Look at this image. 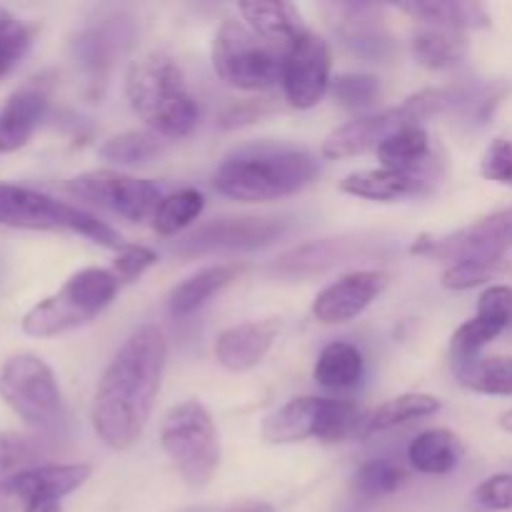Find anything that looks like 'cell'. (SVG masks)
Here are the masks:
<instances>
[{
	"label": "cell",
	"instance_id": "cell-18",
	"mask_svg": "<svg viewBox=\"0 0 512 512\" xmlns=\"http://www.w3.org/2000/svg\"><path fill=\"white\" fill-rule=\"evenodd\" d=\"M240 13H243V23L260 40H265L280 58L293 48V43L300 35L308 33L300 10L293 3H283V0H273V3H243L240 5Z\"/></svg>",
	"mask_w": 512,
	"mask_h": 512
},
{
	"label": "cell",
	"instance_id": "cell-25",
	"mask_svg": "<svg viewBox=\"0 0 512 512\" xmlns=\"http://www.w3.org/2000/svg\"><path fill=\"white\" fill-rule=\"evenodd\" d=\"M380 165L388 170H398V173L418 175L423 178V170L428 168L430 158V135L423 125H408V128L398 130L390 135L378 150Z\"/></svg>",
	"mask_w": 512,
	"mask_h": 512
},
{
	"label": "cell",
	"instance_id": "cell-12",
	"mask_svg": "<svg viewBox=\"0 0 512 512\" xmlns=\"http://www.w3.org/2000/svg\"><path fill=\"white\" fill-rule=\"evenodd\" d=\"M330 73H333V53L328 40L308 30L283 55L280 83H283L285 100L298 110L315 108L330 90L333 83Z\"/></svg>",
	"mask_w": 512,
	"mask_h": 512
},
{
	"label": "cell",
	"instance_id": "cell-16",
	"mask_svg": "<svg viewBox=\"0 0 512 512\" xmlns=\"http://www.w3.org/2000/svg\"><path fill=\"white\" fill-rule=\"evenodd\" d=\"M283 320L263 318L233 325L215 340V360L228 373H248L258 368L280 335Z\"/></svg>",
	"mask_w": 512,
	"mask_h": 512
},
{
	"label": "cell",
	"instance_id": "cell-8",
	"mask_svg": "<svg viewBox=\"0 0 512 512\" xmlns=\"http://www.w3.org/2000/svg\"><path fill=\"white\" fill-rule=\"evenodd\" d=\"M213 70L225 85L238 90H263L280 80L283 58L260 40L243 20H223L210 50Z\"/></svg>",
	"mask_w": 512,
	"mask_h": 512
},
{
	"label": "cell",
	"instance_id": "cell-22",
	"mask_svg": "<svg viewBox=\"0 0 512 512\" xmlns=\"http://www.w3.org/2000/svg\"><path fill=\"white\" fill-rule=\"evenodd\" d=\"M243 270V265L238 263H220L198 270L195 275L185 278L183 283L175 285L173 293H170V315H173V318H188V315H193L195 310L203 308L215 293H220V290L228 288L233 280H238V275L243 273Z\"/></svg>",
	"mask_w": 512,
	"mask_h": 512
},
{
	"label": "cell",
	"instance_id": "cell-2",
	"mask_svg": "<svg viewBox=\"0 0 512 512\" xmlns=\"http://www.w3.org/2000/svg\"><path fill=\"white\" fill-rule=\"evenodd\" d=\"M318 173V158L303 148H255L225 158L213 185L238 203H273L308 188Z\"/></svg>",
	"mask_w": 512,
	"mask_h": 512
},
{
	"label": "cell",
	"instance_id": "cell-9",
	"mask_svg": "<svg viewBox=\"0 0 512 512\" xmlns=\"http://www.w3.org/2000/svg\"><path fill=\"white\" fill-rule=\"evenodd\" d=\"M410 255L448 260L450 265L463 263V260H480L505 273L512 265V208L485 215L455 233L420 235L410 245Z\"/></svg>",
	"mask_w": 512,
	"mask_h": 512
},
{
	"label": "cell",
	"instance_id": "cell-41",
	"mask_svg": "<svg viewBox=\"0 0 512 512\" xmlns=\"http://www.w3.org/2000/svg\"><path fill=\"white\" fill-rule=\"evenodd\" d=\"M478 315L498 323L503 330H512V288L493 285L478 300Z\"/></svg>",
	"mask_w": 512,
	"mask_h": 512
},
{
	"label": "cell",
	"instance_id": "cell-35",
	"mask_svg": "<svg viewBox=\"0 0 512 512\" xmlns=\"http://www.w3.org/2000/svg\"><path fill=\"white\" fill-rule=\"evenodd\" d=\"M33 35L35 30L28 23L0 5V80L8 78L15 65L23 60L33 43Z\"/></svg>",
	"mask_w": 512,
	"mask_h": 512
},
{
	"label": "cell",
	"instance_id": "cell-24",
	"mask_svg": "<svg viewBox=\"0 0 512 512\" xmlns=\"http://www.w3.org/2000/svg\"><path fill=\"white\" fill-rule=\"evenodd\" d=\"M408 460L423 475H448L463 460V443L448 428H430L410 443Z\"/></svg>",
	"mask_w": 512,
	"mask_h": 512
},
{
	"label": "cell",
	"instance_id": "cell-37",
	"mask_svg": "<svg viewBox=\"0 0 512 512\" xmlns=\"http://www.w3.org/2000/svg\"><path fill=\"white\" fill-rule=\"evenodd\" d=\"M35 458H38V448L33 440L20 433L0 430V483L23 470L35 468Z\"/></svg>",
	"mask_w": 512,
	"mask_h": 512
},
{
	"label": "cell",
	"instance_id": "cell-7",
	"mask_svg": "<svg viewBox=\"0 0 512 512\" xmlns=\"http://www.w3.org/2000/svg\"><path fill=\"white\" fill-rule=\"evenodd\" d=\"M160 445L188 485L203 488L213 480L220 465V438L203 403L185 400L173 405L160 425Z\"/></svg>",
	"mask_w": 512,
	"mask_h": 512
},
{
	"label": "cell",
	"instance_id": "cell-20",
	"mask_svg": "<svg viewBox=\"0 0 512 512\" xmlns=\"http://www.w3.org/2000/svg\"><path fill=\"white\" fill-rule=\"evenodd\" d=\"M320 408H323V398L318 395H300V398L288 400L283 408L263 420L260 438L268 445H290L315 438Z\"/></svg>",
	"mask_w": 512,
	"mask_h": 512
},
{
	"label": "cell",
	"instance_id": "cell-26",
	"mask_svg": "<svg viewBox=\"0 0 512 512\" xmlns=\"http://www.w3.org/2000/svg\"><path fill=\"white\" fill-rule=\"evenodd\" d=\"M363 373V355L353 343H345V340L325 345L313 368L315 383L325 390H353L363 380Z\"/></svg>",
	"mask_w": 512,
	"mask_h": 512
},
{
	"label": "cell",
	"instance_id": "cell-31",
	"mask_svg": "<svg viewBox=\"0 0 512 512\" xmlns=\"http://www.w3.org/2000/svg\"><path fill=\"white\" fill-rule=\"evenodd\" d=\"M205 208V198L200 190L183 188L175 193L163 195L158 210L153 215V228L158 235H178L188 225L200 218Z\"/></svg>",
	"mask_w": 512,
	"mask_h": 512
},
{
	"label": "cell",
	"instance_id": "cell-28",
	"mask_svg": "<svg viewBox=\"0 0 512 512\" xmlns=\"http://www.w3.org/2000/svg\"><path fill=\"white\" fill-rule=\"evenodd\" d=\"M455 378L460 385L480 395H505L512 398V358L510 355H488L465 365H455Z\"/></svg>",
	"mask_w": 512,
	"mask_h": 512
},
{
	"label": "cell",
	"instance_id": "cell-45",
	"mask_svg": "<svg viewBox=\"0 0 512 512\" xmlns=\"http://www.w3.org/2000/svg\"><path fill=\"white\" fill-rule=\"evenodd\" d=\"M228 512H275L273 505L263 503V500H248V503L233 505Z\"/></svg>",
	"mask_w": 512,
	"mask_h": 512
},
{
	"label": "cell",
	"instance_id": "cell-21",
	"mask_svg": "<svg viewBox=\"0 0 512 512\" xmlns=\"http://www.w3.org/2000/svg\"><path fill=\"white\" fill-rule=\"evenodd\" d=\"M423 178L388 168L355 170L340 180V193L353 195V198L375 200V203H395V200L410 198V195L423 193Z\"/></svg>",
	"mask_w": 512,
	"mask_h": 512
},
{
	"label": "cell",
	"instance_id": "cell-38",
	"mask_svg": "<svg viewBox=\"0 0 512 512\" xmlns=\"http://www.w3.org/2000/svg\"><path fill=\"white\" fill-rule=\"evenodd\" d=\"M500 270L490 263H480V260H463V263L448 265L443 273V288L448 290H470L478 285L488 283Z\"/></svg>",
	"mask_w": 512,
	"mask_h": 512
},
{
	"label": "cell",
	"instance_id": "cell-11",
	"mask_svg": "<svg viewBox=\"0 0 512 512\" xmlns=\"http://www.w3.org/2000/svg\"><path fill=\"white\" fill-rule=\"evenodd\" d=\"M68 190L80 200L110 210L130 223L153 220L163 193L155 183L118 170H88L68 180Z\"/></svg>",
	"mask_w": 512,
	"mask_h": 512
},
{
	"label": "cell",
	"instance_id": "cell-13",
	"mask_svg": "<svg viewBox=\"0 0 512 512\" xmlns=\"http://www.w3.org/2000/svg\"><path fill=\"white\" fill-rule=\"evenodd\" d=\"M90 473L93 468L83 463H50L23 470L0 483V512H23L38 498H68L90 478Z\"/></svg>",
	"mask_w": 512,
	"mask_h": 512
},
{
	"label": "cell",
	"instance_id": "cell-23",
	"mask_svg": "<svg viewBox=\"0 0 512 512\" xmlns=\"http://www.w3.org/2000/svg\"><path fill=\"white\" fill-rule=\"evenodd\" d=\"M398 10L410 18L423 20L430 28L440 30H483L490 25V15L485 5L465 3V0H415V3L398 5Z\"/></svg>",
	"mask_w": 512,
	"mask_h": 512
},
{
	"label": "cell",
	"instance_id": "cell-33",
	"mask_svg": "<svg viewBox=\"0 0 512 512\" xmlns=\"http://www.w3.org/2000/svg\"><path fill=\"white\" fill-rule=\"evenodd\" d=\"M353 480L355 490L363 498H383V495H390L398 488H403V483L408 480V470L395 458H375L360 465Z\"/></svg>",
	"mask_w": 512,
	"mask_h": 512
},
{
	"label": "cell",
	"instance_id": "cell-10",
	"mask_svg": "<svg viewBox=\"0 0 512 512\" xmlns=\"http://www.w3.org/2000/svg\"><path fill=\"white\" fill-rule=\"evenodd\" d=\"M0 400L30 428H50L60 418L58 380L38 355L20 353L0 365Z\"/></svg>",
	"mask_w": 512,
	"mask_h": 512
},
{
	"label": "cell",
	"instance_id": "cell-6",
	"mask_svg": "<svg viewBox=\"0 0 512 512\" xmlns=\"http://www.w3.org/2000/svg\"><path fill=\"white\" fill-rule=\"evenodd\" d=\"M0 228L45 230V233H73L93 240L108 250H123L118 230L75 205L55 200L40 190L15 183H0Z\"/></svg>",
	"mask_w": 512,
	"mask_h": 512
},
{
	"label": "cell",
	"instance_id": "cell-43",
	"mask_svg": "<svg viewBox=\"0 0 512 512\" xmlns=\"http://www.w3.org/2000/svg\"><path fill=\"white\" fill-rule=\"evenodd\" d=\"M273 110V103L268 98L260 100H243V103L230 105L223 113V128H238V125H248L260 120Z\"/></svg>",
	"mask_w": 512,
	"mask_h": 512
},
{
	"label": "cell",
	"instance_id": "cell-30",
	"mask_svg": "<svg viewBox=\"0 0 512 512\" xmlns=\"http://www.w3.org/2000/svg\"><path fill=\"white\" fill-rule=\"evenodd\" d=\"M163 153V140L150 130H125L100 145V158L113 165H145Z\"/></svg>",
	"mask_w": 512,
	"mask_h": 512
},
{
	"label": "cell",
	"instance_id": "cell-5",
	"mask_svg": "<svg viewBox=\"0 0 512 512\" xmlns=\"http://www.w3.org/2000/svg\"><path fill=\"white\" fill-rule=\"evenodd\" d=\"M455 103V88H428L405 98L400 105L385 108L380 113L360 115L350 123L335 128L328 138L323 140V158L343 160L365 155L370 150H378L385 140L408 125H423L433 115L448 113Z\"/></svg>",
	"mask_w": 512,
	"mask_h": 512
},
{
	"label": "cell",
	"instance_id": "cell-44",
	"mask_svg": "<svg viewBox=\"0 0 512 512\" xmlns=\"http://www.w3.org/2000/svg\"><path fill=\"white\" fill-rule=\"evenodd\" d=\"M23 512H60V500L55 498H38L28 505Z\"/></svg>",
	"mask_w": 512,
	"mask_h": 512
},
{
	"label": "cell",
	"instance_id": "cell-14",
	"mask_svg": "<svg viewBox=\"0 0 512 512\" xmlns=\"http://www.w3.org/2000/svg\"><path fill=\"white\" fill-rule=\"evenodd\" d=\"M283 218H215L180 243V253L200 255L213 250H255L275 243L285 233Z\"/></svg>",
	"mask_w": 512,
	"mask_h": 512
},
{
	"label": "cell",
	"instance_id": "cell-3",
	"mask_svg": "<svg viewBox=\"0 0 512 512\" xmlns=\"http://www.w3.org/2000/svg\"><path fill=\"white\" fill-rule=\"evenodd\" d=\"M125 95L133 113L160 138H188L200 118L180 65L170 55L153 53L135 60L125 78Z\"/></svg>",
	"mask_w": 512,
	"mask_h": 512
},
{
	"label": "cell",
	"instance_id": "cell-15",
	"mask_svg": "<svg viewBox=\"0 0 512 512\" xmlns=\"http://www.w3.org/2000/svg\"><path fill=\"white\" fill-rule=\"evenodd\" d=\"M388 283L390 275L385 270H355L343 275L315 295L313 318L320 325L350 323L383 295Z\"/></svg>",
	"mask_w": 512,
	"mask_h": 512
},
{
	"label": "cell",
	"instance_id": "cell-34",
	"mask_svg": "<svg viewBox=\"0 0 512 512\" xmlns=\"http://www.w3.org/2000/svg\"><path fill=\"white\" fill-rule=\"evenodd\" d=\"M503 333L505 330L498 323H493L488 318H480V315H475L473 320L460 325L453 333V338H450V363H453V368L480 358V350Z\"/></svg>",
	"mask_w": 512,
	"mask_h": 512
},
{
	"label": "cell",
	"instance_id": "cell-17",
	"mask_svg": "<svg viewBox=\"0 0 512 512\" xmlns=\"http://www.w3.org/2000/svg\"><path fill=\"white\" fill-rule=\"evenodd\" d=\"M50 88L43 78L20 85L0 105V155L15 153L33 138L35 128L48 110Z\"/></svg>",
	"mask_w": 512,
	"mask_h": 512
},
{
	"label": "cell",
	"instance_id": "cell-29",
	"mask_svg": "<svg viewBox=\"0 0 512 512\" xmlns=\"http://www.w3.org/2000/svg\"><path fill=\"white\" fill-rule=\"evenodd\" d=\"M468 55V40L455 30L428 28L413 38V58L430 70H448Z\"/></svg>",
	"mask_w": 512,
	"mask_h": 512
},
{
	"label": "cell",
	"instance_id": "cell-19",
	"mask_svg": "<svg viewBox=\"0 0 512 512\" xmlns=\"http://www.w3.org/2000/svg\"><path fill=\"white\" fill-rule=\"evenodd\" d=\"M365 240L360 238H320L310 243L293 248L275 263V270L283 275H315L335 268V265L350 263L360 255V245Z\"/></svg>",
	"mask_w": 512,
	"mask_h": 512
},
{
	"label": "cell",
	"instance_id": "cell-4",
	"mask_svg": "<svg viewBox=\"0 0 512 512\" xmlns=\"http://www.w3.org/2000/svg\"><path fill=\"white\" fill-rule=\"evenodd\" d=\"M120 280L105 268H83L70 275L53 295L23 315V333L30 338H55L98 318L118 295Z\"/></svg>",
	"mask_w": 512,
	"mask_h": 512
},
{
	"label": "cell",
	"instance_id": "cell-40",
	"mask_svg": "<svg viewBox=\"0 0 512 512\" xmlns=\"http://www.w3.org/2000/svg\"><path fill=\"white\" fill-rule=\"evenodd\" d=\"M155 263H158V253L153 248H145V245H125L118 253V258L113 260L110 273L120 283H133L140 275H145V270L153 268Z\"/></svg>",
	"mask_w": 512,
	"mask_h": 512
},
{
	"label": "cell",
	"instance_id": "cell-39",
	"mask_svg": "<svg viewBox=\"0 0 512 512\" xmlns=\"http://www.w3.org/2000/svg\"><path fill=\"white\" fill-rule=\"evenodd\" d=\"M480 175L490 183L512 188V140L495 138L480 160Z\"/></svg>",
	"mask_w": 512,
	"mask_h": 512
},
{
	"label": "cell",
	"instance_id": "cell-27",
	"mask_svg": "<svg viewBox=\"0 0 512 512\" xmlns=\"http://www.w3.org/2000/svg\"><path fill=\"white\" fill-rule=\"evenodd\" d=\"M440 398L430 393H403L398 398L388 400V403L380 405L368 420H365V435L375 433H388V430L400 428V425H408L413 420L430 418L440 410Z\"/></svg>",
	"mask_w": 512,
	"mask_h": 512
},
{
	"label": "cell",
	"instance_id": "cell-1",
	"mask_svg": "<svg viewBox=\"0 0 512 512\" xmlns=\"http://www.w3.org/2000/svg\"><path fill=\"white\" fill-rule=\"evenodd\" d=\"M168 343L158 325L135 330L105 373L100 375L93 400V428L110 450H128L143 435L160 380H163Z\"/></svg>",
	"mask_w": 512,
	"mask_h": 512
},
{
	"label": "cell",
	"instance_id": "cell-32",
	"mask_svg": "<svg viewBox=\"0 0 512 512\" xmlns=\"http://www.w3.org/2000/svg\"><path fill=\"white\" fill-rule=\"evenodd\" d=\"M360 423L365 425L363 413L350 400L323 398V408L318 415V428H315V440L320 443H343L358 433Z\"/></svg>",
	"mask_w": 512,
	"mask_h": 512
},
{
	"label": "cell",
	"instance_id": "cell-42",
	"mask_svg": "<svg viewBox=\"0 0 512 512\" xmlns=\"http://www.w3.org/2000/svg\"><path fill=\"white\" fill-rule=\"evenodd\" d=\"M475 503L485 510H512V475L498 473L475 488Z\"/></svg>",
	"mask_w": 512,
	"mask_h": 512
},
{
	"label": "cell",
	"instance_id": "cell-46",
	"mask_svg": "<svg viewBox=\"0 0 512 512\" xmlns=\"http://www.w3.org/2000/svg\"><path fill=\"white\" fill-rule=\"evenodd\" d=\"M500 428H503L505 433L512 435V410H508V413H505L503 418H500Z\"/></svg>",
	"mask_w": 512,
	"mask_h": 512
},
{
	"label": "cell",
	"instance_id": "cell-36",
	"mask_svg": "<svg viewBox=\"0 0 512 512\" xmlns=\"http://www.w3.org/2000/svg\"><path fill=\"white\" fill-rule=\"evenodd\" d=\"M335 103L345 110H370L380 98V80L370 73H343L330 83Z\"/></svg>",
	"mask_w": 512,
	"mask_h": 512
}]
</instances>
